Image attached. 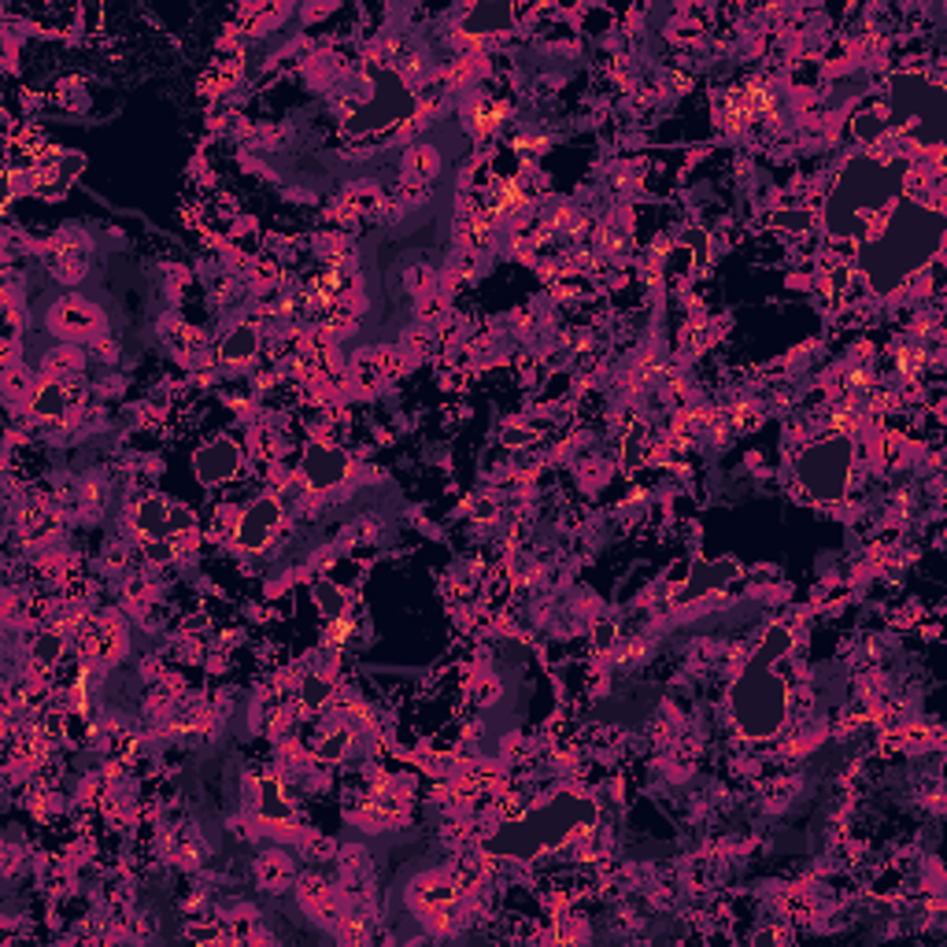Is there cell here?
I'll list each match as a JSON object with an SVG mask.
<instances>
[{
    "instance_id": "cell-12",
    "label": "cell",
    "mask_w": 947,
    "mask_h": 947,
    "mask_svg": "<svg viewBox=\"0 0 947 947\" xmlns=\"http://www.w3.org/2000/svg\"><path fill=\"white\" fill-rule=\"evenodd\" d=\"M315 593H318V604H323V611H326V615H330V618H341V611H344V599H341V593H337V588H330V585H318Z\"/></svg>"
},
{
    "instance_id": "cell-14",
    "label": "cell",
    "mask_w": 947,
    "mask_h": 947,
    "mask_svg": "<svg viewBox=\"0 0 947 947\" xmlns=\"http://www.w3.org/2000/svg\"><path fill=\"white\" fill-rule=\"evenodd\" d=\"M37 415H60V408H63V397H60V386H49L41 392V397H37Z\"/></svg>"
},
{
    "instance_id": "cell-3",
    "label": "cell",
    "mask_w": 947,
    "mask_h": 947,
    "mask_svg": "<svg viewBox=\"0 0 947 947\" xmlns=\"http://www.w3.org/2000/svg\"><path fill=\"white\" fill-rule=\"evenodd\" d=\"M903 182H907L903 159L855 156L843 167L837 185H833L829 204H825V227H829L833 238H855L877 208L899 201Z\"/></svg>"
},
{
    "instance_id": "cell-15",
    "label": "cell",
    "mask_w": 947,
    "mask_h": 947,
    "mask_svg": "<svg viewBox=\"0 0 947 947\" xmlns=\"http://www.w3.org/2000/svg\"><path fill=\"white\" fill-rule=\"evenodd\" d=\"M326 696H330V684H326V681H318V678L304 681V703H307V707H318Z\"/></svg>"
},
{
    "instance_id": "cell-13",
    "label": "cell",
    "mask_w": 947,
    "mask_h": 947,
    "mask_svg": "<svg viewBox=\"0 0 947 947\" xmlns=\"http://www.w3.org/2000/svg\"><path fill=\"white\" fill-rule=\"evenodd\" d=\"M60 652H63L60 636H41V641L34 644V659L37 663H56V659H60Z\"/></svg>"
},
{
    "instance_id": "cell-9",
    "label": "cell",
    "mask_w": 947,
    "mask_h": 947,
    "mask_svg": "<svg viewBox=\"0 0 947 947\" xmlns=\"http://www.w3.org/2000/svg\"><path fill=\"white\" fill-rule=\"evenodd\" d=\"M304 474L315 489H330V485H337L349 474V459H344V452H337V448L315 445L312 452L304 456Z\"/></svg>"
},
{
    "instance_id": "cell-11",
    "label": "cell",
    "mask_w": 947,
    "mask_h": 947,
    "mask_svg": "<svg viewBox=\"0 0 947 947\" xmlns=\"http://www.w3.org/2000/svg\"><path fill=\"white\" fill-rule=\"evenodd\" d=\"M256 344H259L256 330H248V326H238V330H233L227 341H222V360L245 363L248 355H256Z\"/></svg>"
},
{
    "instance_id": "cell-16",
    "label": "cell",
    "mask_w": 947,
    "mask_h": 947,
    "mask_svg": "<svg viewBox=\"0 0 947 947\" xmlns=\"http://www.w3.org/2000/svg\"><path fill=\"white\" fill-rule=\"evenodd\" d=\"M264 814H270V818H286V814H289L275 785H267V789H264Z\"/></svg>"
},
{
    "instance_id": "cell-8",
    "label": "cell",
    "mask_w": 947,
    "mask_h": 947,
    "mask_svg": "<svg viewBox=\"0 0 947 947\" xmlns=\"http://www.w3.org/2000/svg\"><path fill=\"white\" fill-rule=\"evenodd\" d=\"M241 471V448L233 440H215L204 452H196V474L204 482H227Z\"/></svg>"
},
{
    "instance_id": "cell-5",
    "label": "cell",
    "mask_w": 947,
    "mask_h": 947,
    "mask_svg": "<svg viewBox=\"0 0 947 947\" xmlns=\"http://www.w3.org/2000/svg\"><path fill=\"white\" fill-rule=\"evenodd\" d=\"M851 463H855V448H851V440H843V437L822 440V445L808 448V456L800 459L803 493L818 503H837L843 489H848Z\"/></svg>"
},
{
    "instance_id": "cell-2",
    "label": "cell",
    "mask_w": 947,
    "mask_h": 947,
    "mask_svg": "<svg viewBox=\"0 0 947 947\" xmlns=\"http://www.w3.org/2000/svg\"><path fill=\"white\" fill-rule=\"evenodd\" d=\"M789 648H792V633L785 630V626H770V633L758 644L755 659L748 663V670L740 673V681L733 684L729 707H733V718L744 737L766 740L785 726L789 681L777 673V663L789 655Z\"/></svg>"
},
{
    "instance_id": "cell-6",
    "label": "cell",
    "mask_w": 947,
    "mask_h": 947,
    "mask_svg": "<svg viewBox=\"0 0 947 947\" xmlns=\"http://www.w3.org/2000/svg\"><path fill=\"white\" fill-rule=\"evenodd\" d=\"M411 111V97L408 89L400 86V78H392V74H386V78L378 82V93H374V100L367 108L360 111V130H378V126H392L397 119H404Z\"/></svg>"
},
{
    "instance_id": "cell-17",
    "label": "cell",
    "mask_w": 947,
    "mask_h": 947,
    "mask_svg": "<svg viewBox=\"0 0 947 947\" xmlns=\"http://www.w3.org/2000/svg\"><path fill=\"white\" fill-rule=\"evenodd\" d=\"M777 222H789V227H800L803 230V227H808V215H781Z\"/></svg>"
},
{
    "instance_id": "cell-10",
    "label": "cell",
    "mask_w": 947,
    "mask_h": 947,
    "mask_svg": "<svg viewBox=\"0 0 947 947\" xmlns=\"http://www.w3.org/2000/svg\"><path fill=\"white\" fill-rule=\"evenodd\" d=\"M137 530L145 533V537H167V530H171V519H167V508L159 500H145L137 508Z\"/></svg>"
},
{
    "instance_id": "cell-1",
    "label": "cell",
    "mask_w": 947,
    "mask_h": 947,
    "mask_svg": "<svg viewBox=\"0 0 947 947\" xmlns=\"http://www.w3.org/2000/svg\"><path fill=\"white\" fill-rule=\"evenodd\" d=\"M944 238V215L936 208L903 204L881 230V238L866 241L859 252V267L870 278L874 293H893L911 270L930 264Z\"/></svg>"
},
{
    "instance_id": "cell-7",
    "label": "cell",
    "mask_w": 947,
    "mask_h": 947,
    "mask_svg": "<svg viewBox=\"0 0 947 947\" xmlns=\"http://www.w3.org/2000/svg\"><path fill=\"white\" fill-rule=\"evenodd\" d=\"M278 519H281V508L275 500H256L252 503V508L245 511V519H241V526H238V544L241 548H264L267 544V537L270 533H275V526H278Z\"/></svg>"
},
{
    "instance_id": "cell-4",
    "label": "cell",
    "mask_w": 947,
    "mask_h": 947,
    "mask_svg": "<svg viewBox=\"0 0 947 947\" xmlns=\"http://www.w3.org/2000/svg\"><path fill=\"white\" fill-rule=\"evenodd\" d=\"M596 822V803L578 800V796H559L548 808L526 814L522 822L500 829L496 837L485 843L493 855H511V859H530L541 855L548 848H559L567 837H574L578 829Z\"/></svg>"
}]
</instances>
